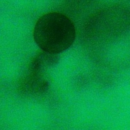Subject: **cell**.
Returning a JSON list of instances; mask_svg holds the SVG:
<instances>
[{
  "label": "cell",
  "instance_id": "1",
  "mask_svg": "<svg viewBox=\"0 0 130 130\" xmlns=\"http://www.w3.org/2000/svg\"><path fill=\"white\" fill-rule=\"evenodd\" d=\"M76 35L73 23L59 12H50L41 16L34 29L35 42L49 54H58L68 49L75 42Z\"/></svg>",
  "mask_w": 130,
  "mask_h": 130
}]
</instances>
